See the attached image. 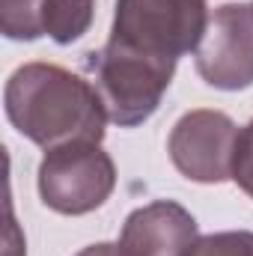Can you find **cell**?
I'll use <instances>...</instances> for the list:
<instances>
[{
  "instance_id": "1",
  "label": "cell",
  "mask_w": 253,
  "mask_h": 256,
  "mask_svg": "<svg viewBox=\"0 0 253 256\" xmlns=\"http://www.w3.org/2000/svg\"><path fill=\"white\" fill-rule=\"evenodd\" d=\"M3 110L21 137L45 152L68 143H102L110 122L92 80L54 63L18 66L6 80Z\"/></svg>"
},
{
  "instance_id": "2",
  "label": "cell",
  "mask_w": 253,
  "mask_h": 256,
  "mask_svg": "<svg viewBox=\"0 0 253 256\" xmlns=\"http://www.w3.org/2000/svg\"><path fill=\"white\" fill-rule=\"evenodd\" d=\"M176 63L179 60L155 57L114 39L86 54L90 80L104 104L108 120L120 128L143 126L161 108V98L173 84Z\"/></svg>"
},
{
  "instance_id": "3",
  "label": "cell",
  "mask_w": 253,
  "mask_h": 256,
  "mask_svg": "<svg viewBox=\"0 0 253 256\" xmlns=\"http://www.w3.org/2000/svg\"><path fill=\"white\" fill-rule=\"evenodd\" d=\"M208 15L206 0H116L110 39L155 57L179 60L196 54Z\"/></svg>"
},
{
  "instance_id": "4",
  "label": "cell",
  "mask_w": 253,
  "mask_h": 256,
  "mask_svg": "<svg viewBox=\"0 0 253 256\" xmlns=\"http://www.w3.org/2000/svg\"><path fill=\"white\" fill-rule=\"evenodd\" d=\"M36 185L51 212L80 218L110 200L116 188V164L102 143H68L45 152Z\"/></svg>"
},
{
  "instance_id": "5",
  "label": "cell",
  "mask_w": 253,
  "mask_h": 256,
  "mask_svg": "<svg viewBox=\"0 0 253 256\" xmlns=\"http://www.w3.org/2000/svg\"><path fill=\"white\" fill-rule=\"evenodd\" d=\"M238 131L232 116L224 110H188L170 131L167 152L173 167L200 185H220L232 179Z\"/></svg>"
},
{
  "instance_id": "6",
  "label": "cell",
  "mask_w": 253,
  "mask_h": 256,
  "mask_svg": "<svg viewBox=\"0 0 253 256\" xmlns=\"http://www.w3.org/2000/svg\"><path fill=\"white\" fill-rule=\"evenodd\" d=\"M194 66L214 90L238 92L253 86V3H224L208 15Z\"/></svg>"
},
{
  "instance_id": "7",
  "label": "cell",
  "mask_w": 253,
  "mask_h": 256,
  "mask_svg": "<svg viewBox=\"0 0 253 256\" xmlns=\"http://www.w3.org/2000/svg\"><path fill=\"white\" fill-rule=\"evenodd\" d=\"M200 238L196 218L173 200H155L134 208L120 232L122 256H190Z\"/></svg>"
},
{
  "instance_id": "8",
  "label": "cell",
  "mask_w": 253,
  "mask_h": 256,
  "mask_svg": "<svg viewBox=\"0 0 253 256\" xmlns=\"http://www.w3.org/2000/svg\"><path fill=\"white\" fill-rule=\"evenodd\" d=\"M96 18V0H45L42 30L57 45L78 42Z\"/></svg>"
},
{
  "instance_id": "9",
  "label": "cell",
  "mask_w": 253,
  "mask_h": 256,
  "mask_svg": "<svg viewBox=\"0 0 253 256\" xmlns=\"http://www.w3.org/2000/svg\"><path fill=\"white\" fill-rule=\"evenodd\" d=\"M45 0H0V30L6 39L33 42L45 36L42 30Z\"/></svg>"
},
{
  "instance_id": "10",
  "label": "cell",
  "mask_w": 253,
  "mask_h": 256,
  "mask_svg": "<svg viewBox=\"0 0 253 256\" xmlns=\"http://www.w3.org/2000/svg\"><path fill=\"white\" fill-rule=\"evenodd\" d=\"M190 256H253V232L226 230V232L200 236Z\"/></svg>"
},
{
  "instance_id": "11",
  "label": "cell",
  "mask_w": 253,
  "mask_h": 256,
  "mask_svg": "<svg viewBox=\"0 0 253 256\" xmlns=\"http://www.w3.org/2000/svg\"><path fill=\"white\" fill-rule=\"evenodd\" d=\"M232 182L253 200V120L238 131L236 161H232Z\"/></svg>"
},
{
  "instance_id": "12",
  "label": "cell",
  "mask_w": 253,
  "mask_h": 256,
  "mask_svg": "<svg viewBox=\"0 0 253 256\" xmlns=\"http://www.w3.org/2000/svg\"><path fill=\"white\" fill-rule=\"evenodd\" d=\"M74 256H122V254H120V244L98 242V244H90V248H84L80 254H74Z\"/></svg>"
}]
</instances>
